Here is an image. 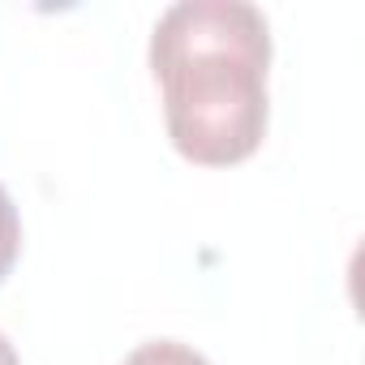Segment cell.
I'll return each mask as SVG.
<instances>
[{"mask_svg": "<svg viewBox=\"0 0 365 365\" xmlns=\"http://www.w3.org/2000/svg\"><path fill=\"white\" fill-rule=\"evenodd\" d=\"M0 365H22V361H18V348L9 344V335H5V331H0Z\"/></svg>", "mask_w": 365, "mask_h": 365, "instance_id": "obj_4", "label": "cell"}, {"mask_svg": "<svg viewBox=\"0 0 365 365\" xmlns=\"http://www.w3.org/2000/svg\"><path fill=\"white\" fill-rule=\"evenodd\" d=\"M271 26L245 0H180L150 31L172 146L190 163L228 168L267 138Z\"/></svg>", "mask_w": 365, "mask_h": 365, "instance_id": "obj_1", "label": "cell"}, {"mask_svg": "<svg viewBox=\"0 0 365 365\" xmlns=\"http://www.w3.org/2000/svg\"><path fill=\"white\" fill-rule=\"evenodd\" d=\"M120 365H211L202 352H194L190 344H176V339H146L138 344Z\"/></svg>", "mask_w": 365, "mask_h": 365, "instance_id": "obj_2", "label": "cell"}, {"mask_svg": "<svg viewBox=\"0 0 365 365\" xmlns=\"http://www.w3.org/2000/svg\"><path fill=\"white\" fill-rule=\"evenodd\" d=\"M18 254H22V215H18L9 190L0 185V284H5V275L14 271Z\"/></svg>", "mask_w": 365, "mask_h": 365, "instance_id": "obj_3", "label": "cell"}]
</instances>
